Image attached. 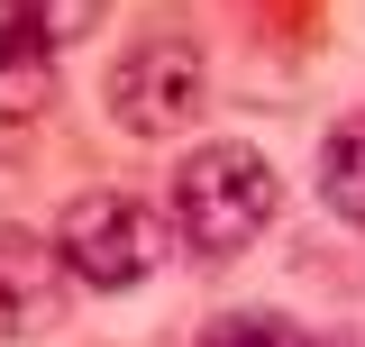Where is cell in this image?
Returning <instances> with one entry per match:
<instances>
[{"mask_svg": "<svg viewBox=\"0 0 365 347\" xmlns=\"http://www.w3.org/2000/svg\"><path fill=\"white\" fill-rule=\"evenodd\" d=\"M55 83H64V55H55V46L28 28V19H9V9H0V129H28V119H46Z\"/></svg>", "mask_w": 365, "mask_h": 347, "instance_id": "5b68a950", "label": "cell"}, {"mask_svg": "<svg viewBox=\"0 0 365 347\" xmlns=\"http://www.w3.org/2000/svg\"><path fill=\"white\" fill-rule=\"evenodd\" d=\"M201 347H311V329L283 320V311H220L201 329Z\"/></svg>", "mask_w": 365, "mask_h": 347, "instance_id": "ba28073f", "label": "cell"}, {"mask_svg": "<svg viewBox=\"0 0 365 347\" xmlns=\"http://www.w3.org/2000/svg\"><path fill=\"white\" fill-rule=\"evenodd\" d=\"M319 201L347 228H365V110H347L338 129L319 137Z\"/></svg>", "mask_w": 365, "mask_h": 347, "instance_id": "8992f818", "label": "cell"}, {"mask_svg": "<svg viewBox=\"0 0 365 347\" xmlns=\"http://www.w3.org/2000/svg\"><path fill=\"white\" fill-rule=\"evenodd\" d=\"M64 311H73V274L55 256V238L0 219V338L28 347V338H46Z\"/></svg>", "mask_w": 365, "mask_h": 347, "instance_id": "277c9868", "label": "cell"}, {"mask_svg": "<svg viewBox=\"0 0 365 347\" xmlns=\"http://www.w3.org/2000/svg\"><path fill=\"white\" fill-rule=\"evenodd\" d=\"M101 101H110V129H128V137H182L201 119V101H210V64H201L192 37L155 28V37L119 46Z\"/></svg>", "mask_w": 365, "mask_h": 347, "instance_id": "3957f363", "label": "cell"}, {"mask_svg": "<svg viewBox=\"0 0 365 347\" xmlns=\"http://www.w3.org/2000/svg\"><path fill=\"white\" fill-rule=\"evenodd\" d=\"M283 211V174H274L265 146H247V137H220V146H192L174 174V228L192 256H237V247H256Z\"/></svg>", "mask_w": 365, "mask_h": 347, "instance_id": "6da1fadb", "label": "cell"}, {"mask_svg": "<svg viewBox=\"0 0 365 347\" xmlns=\"http://www.w3.org/2000/svg\"><path fill=\"white\" fill-rule=\"evenodd\" d=\"M0 9H9V19H28L55 55H64V46H83L91 28L110 19V0H0Z\"/></svg>", "mask_w": 365, "mask_h": 347, "instance_id": "52a82bcc", "label": "cell"}, {"mask_svg": "<svg viewBox=\"0 0 365 347\" xmlns=\"http://www.w3.org/2000/svg\"><path fill=\"white\" fill-rule=\"evenodd\" d=\"M55 256L83 293H137L174 256V219L137 192H73L64 219H55Z\"/></svg>", "mask_w": 365, "mask_h": 347, "instance_id": "7a4b0ae2", "label": "cell"}]
</instances>
